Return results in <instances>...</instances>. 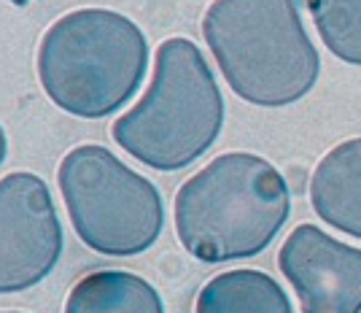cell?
Instances as JSON below:
<instances>
[{"label":"cell","mask_w":361,"mask_h":313,"mask_svg":"<svg viewBox=\"0 0 361 313\" xmlns=\"http://www.w3.org/2000/svg\"><path fill=\"white\" fill-rule=\"evenodd\" d=\"M291 213L283 176L267 160L232 151L216 157L176 194V232L202 262L262 254Z\"/></svg>","instance_id":"obj_1"},{"label":"cell","mask_w":361,"mask_h":313,"mask_svg":"<svg viewBox=\"0 0 361 313\" xmlns=\"http://www.w3.org/2000/svg\"><path fill=\"white\" fill-rule=\"evenodd\" d=\"M202 33L229 87L248 103L281 108L316 84L321 60L297 0H216Z\"/></svg>","instance_id":"obj_2"},{"label":"cell","mask_w":361,"mask_h":313,"mask_svg":"<svg viewBox=\"0 0 361 313\" xmlns=\"http://www.w3.org/2000/svg\"><path fill=\"white\" fill-rule=\"evenodd\" d=\"M149 62V44L127 16L81 8L46 30L38 76L46 95L68 114L100 119L135 95Z\"/></svg>","instance_id":"obj_3"},{"label":"cell","mask_w":361,"mask_h":313,"mask_svg":"<svg viewBox=\"0 0 361 313\" xmlns=\"http://www.w3.org/2000/svg\"><path fill=\"white\" fill-rule=\"evenodd\" d=\"M221 124L224 100L202 52L186 38H167L149 92L116 119L114 138L154 170H180L211 149Z\"/></svg>","instance_id":"obj_4"},{"label":"cell","mask_w":361,"mask_h":313,"mask_svg":"<svg viewBox=\"0 0 361 313\" xmlns=\"http://www.w3.org/2000/svg\"><path fill=\"white\" fill-rule=\"evenodd\" d=\"M60 189L78 238L108 256L151 249L165 224L157 187L103 146H75L60 163Z\"/></svg>","instance_id":"obj_5"},{"label":"cell","mask_w":361,"mask_h":313,"mask_svg":"<svg viewBox=\"0 0 361 313\" xmlns=\"http://www.w3.org/2000/svg\"><path fill=\"white\" fill-rule=\"evenodd\" d=\"M3 254L0 289H30L54 270L62 254V227L46 184L32 173H8L0 181Z\"/></svg>","instance_id":"obj_6"},{"label":"cell","mask_w":361,"mask_h":313,"mask_svg":"<svg viewBox=\"0 0 361 313\" xmlns=\"http://www.w3.org/2000/svg\"><path fill=\"white\" fill-rule=\"evenodd\" d=\"M278 265L302 313H361V249L302 224L281 246Z\"/></svg>","instance_id":"obj_7"},{"label":"cell","mask_w":361,"mask_h":313,"mask_svg":"<svg viewBox=\"0 0 361 313\" xmlns=\"http://www.w3.org/2000/svg\"><path fill=\"white\" fill-rule=\"evenodd\" d=\"M310 200L324 222L361 238V138L334 146L318 163Z\"/></svg>","instance_id":"obj_8"},{"label":"cell","mask_w":361,"mask_h":313,"mask_svg":"<svg viewBox=\"0 0 361 313\" xmlns=\"http://www.w3.org/2000/svg\"><path fill=\"white\" fill-rule=\"evenodd\" d=\"M65 313H165V305L159 292L135 273L97 270L75 281Z\"/></svg>","instance_id":"obj_9"},{"label":"cell","mask_w":361,"mask_h":313,"mask_svg":"<svg viewBox=\"0 0 361 313\" xmlns=\"http://www.w3.org/2000/svg\"><path fill=\"white\" fill-rule=\"evenodd\" d=\"M197 313H294L286 292L259 270H229L202 286Z\"/></svg>","instance_id":"obj_10"},{"label":"cell","mask_w":361,"mask_h":313,"mask_svg":"<svg viewBox=\"0 0 361 313\" xmlns=\"http://www.w3.org/2000/svg\"><path fill=\"white\" fill-rule=\"evenodd\" d=\"M318 35L340 60L361 65V0H305Z\"/></svg>","instance_id":"obj_11"},{"label":"cell","mask_w":361,"mask_h":313,"mask_svg":"<svg viewBox=\"0 0 361 313\" xmlns=\"http://www.w3.org/2000/svg\"><path fill=\"white\" fill-rule=\"evenodd\" d=\"M8 3H14V6H25V3H30V0H8Z\"/></svg>","instance_id":"obj_12"},{"label":"cell","mask_w":361,"mask_h":313,"mask_svg":"<svg viewBox=\"0 0 361 313\" xmlns=\"http://www.w3.org/2000/svg\"><path fill=\"white\" fill-rule=\"evenodd\" d=\"M6 313H8V311H6Z\"/></svg>","instance_id":"obj_13"}]
</instances>
